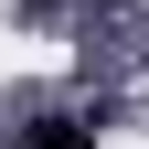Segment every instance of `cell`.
Returning a JSON list of instances; mask_svg holds the SVG:
<instances>
[{"label": "cell", "instance_id": "cell-1", "mask_svg": "<svg viewBox=\"0 0 149 149\" xmlns=\"http://www.w3.org/2000/svg\"><path fill=\"white\" fill-rule=\"evenodd\" d=\"M32 149H96V128H85V117H43V128H32Z\"/></svg>", "mask_w": 149, "mask_h": 149}]
</instances>
